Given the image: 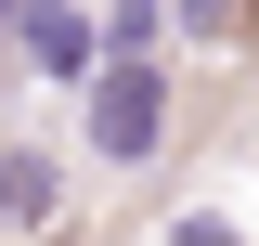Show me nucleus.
Wrapping results in <instances>:
<instances>
[{
  "label": "nucleus",
  "instance_id": "4",
  "mask_svg": "<svg viewBox=\"0 0 259 246\" xmlns=\"http://www.w3.org/2000/svg\"><path fill=\"white\" fill-rule=\"evenodd\" d=\"M246 13H259V0H168V26H182V39H233Z\"/></svg>",
  "mask_w": 259,
  "mask_h": 246
},
{
  "label": "nucleus",
  "instance_id": "3",
  "mask_svg": "<svg viewBox=\"0 0 259 246\" xmlns=\"http://www.w3.org/2000/svg\"><path fill=\"white\" fill-rule=\"evenodd\" d=\"M52 208H65V169H52L39 143H0V220H26V233H39Z\"/></svg>",
  "mask_w": 259,
  "mask_h": 246
},
{
  "label": "nucleus",
  "instance_id": "5",
  "mask_svg": "<svg viewBox=\"0 0 259 246\" xmlns=\"http://www.w3.org/2000/svg\"><path fill=\"white\" fill-rule=\"evenodd\" d=\"M156 26H168L156 0H117V13H104V52H156Z\"/></svg>",
  "mask_w": 259,
  "mask_h": 246
},
{
  "label": "nucleus",
  "instance_id": "2",
  "mask_svg": "<svg viewBox=\"0 0 259 246\" xmlns=\"http://www.w3.org/2000/svg\"><path fill=\"white\" fill-rule=\"evenodd\" d=\"M13 65L91 91V78H104V13H78V0H26V13H13Z\"/></svg>",
  "mask_w": 259,
  "mask_h": 246
},
{
  "label": "nucleus",
  "instance_id": "1",
  "mask_svg": "<svg viewBox=\"0 0 259 246\" xmlns=\"http://www.w3.org/2000/svg\"><path fill=\"white\" fill-rule=\"evenodd\" d=\"M156 143H168V65L156 52H104V78H91V155L104 169H143Z\"/></svg>",
  "mask_w": 259,
  "mask_h": 246
}]
</instances>
